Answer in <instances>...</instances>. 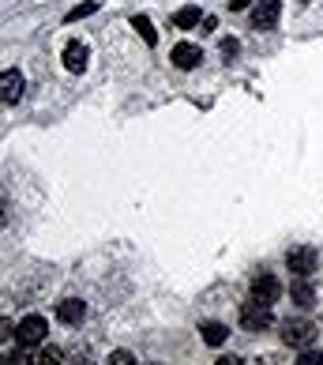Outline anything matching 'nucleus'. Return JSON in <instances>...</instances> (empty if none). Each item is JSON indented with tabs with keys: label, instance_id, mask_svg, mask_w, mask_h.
Returning a JSON list of instances; mask_svg holds the SVG:
<instances>
[{
	"label": "nucleus",
	"instance_id": "1",
	"mask_svg": "<svg viewBox=\"0 0 323 365\" xmlns=\"http://www.w3.org/2000/svg\"><path fill=\"white\" fill-rule=\"evenodd\" d=\"M316 264H319V256H316V249L312 245H293L290 252H286V267L297 279H308L316 272Z\"/></svg>",
	"mask_w": 323,
	"mask_h": 365
},
{
	"label": "nucleus",
	"instance_id": "2",
	"mask_svg": "<svg viewBox=\"0 0 323 365\" xmlns=\"http://www.w3.org/2000/svg\"><path fill=\"white\" fill-rule=\"evenodd\" d=\"M282 339H286V346H297V350H305L308 343L316 339V324H312V320H305V317H297V320H286V324H282Z\"/></svg>",
	"mask_w": 323,
	"mask_h": 365
},
{
	"label": "nucleus",
	"instance_id": "3",
	"mask_svg": "<svg viewBox=\"0 0 323 365\" xmlns=\"http://www.w3.org/2000/svg\"><path fill=\"white\" fill-rule=\"evenodd\" d=\"M271 324H275L271 305L248 302L245 309H240V328H245V331H263V328H271Z\"/></svg>",
	"mask_w": 323,
	"mask_h": 365
},
{
	"label": "nucleus",
	"instance_id": "4",
	"mask_svg": "<svg viewBox=\"0 0 323 365\" xmlns=\"http://www.w3.org/2000/svg\"><path fill=\"white\" fill-rule=\"evenodd\" d=\"M46 331H49V324L42 317H23L16 328V339H19V346H38L46 339Z\"/></svg>",
	"mask_w": 323,
	"mask_h": 365
},
{
	"label": "nucleus",
	"instance_id": "5",
	"mask_svg": "<svg viewBox=\"0 0 323 365\" xmlns=\"http://www.w3.org/2000/svg\"><path fill=\"white\" fill-rule=\"evenodd\" d=\"M23 91H26V79H23L19 68L0 72V102H4V106H16L23 98Z\"/></svg>",
	"mask_w": 323,
	"mask_h": 365
},
{
	"label": "nucleus",
	"instance_id": "6",
	"mask_svg": "<svg viewBox=\"0 0 323 365\" xmlns=\"http://www.w3.org/2000/svg\"><path fill=\"white\" fill-rule=\"evenodd\" d=\"M282 297V282L275 279V275H255L252 279V302H260V305H275Z\"/></svg>",
	"mask_w": 323,
	"mask_h": 365
},
{
	"label": "nucleus",
	"instance_id": "7",
	"mask_svg": "<svg viewBox=\"0 0 323 365\" xmlns=\"http://www.w3.org/2000/svg\"><path fill=\"white\" fill-rule=\"evenodd\" d=\"M282 19V0H260L252 11V26L255 31H275Z\"/></svg>",
	"mask_w": 323,
	"mask_h": 365
},
{
	"label": "nucleus",
	"instance_id": "8",
	"mask_svg": "<svg viewBox=\"0 0 323 365\" xmlns=\"http://www.w3.org/2000/svg\"><path fill=\"white\" fill-rule=\"evenodd\" d=\"M169 61L177 64L181 72H192V68H199V61H203V49L192 46V42H177L173 53H169Z\"/></svg>",
	"mask_w": 323,
	"mask_h": 365
},
{
	"label": "nucleus",
	"instance_id": "9",
	"mask_svg": "<svg viewBox=\"0 0 323 365\" xmlns=\"http://www.w3.org/2000/svg\"><path fill=\"white\" fill-rule=\"evenodd\" d=\"M87 61H90V49L83 42H68V46H64V68H68V72H87Z\"/></svg>",
	"mask_w": 323,
	"mask_h": 365
},
{
	"label": "nucleus",
	"instance_id": "10",
	"mask_svg": "<svg viewBox=\"0 0 323 365\" xmlns=\"http://www.w3.org/2000/svg\"><path fill=\"white\" fill-rule=\"evenodd\" d=\"M83 317H87V305L75 302V297H68V302L57 305V320H60V324H79Z\"/></svg>",
	"mask_w": 323,
	"mask_h": 365
},
{
	"label": "nucleus",
	"instance_id": "11",
	"mask_svg": "<svg viewBox=\"0 0 323 365\" xmlns=\"http://www.w3.org/2000/svg\"><path fill=\"white\" fill-rule=\"evenodd\" d=\"M203 343L207 346H222L226 339H230V328H226V324H218V320H211V324H203Z\"/></svg>",
	"mask_w": 323,
	"mask_h": 365
},
{
	"label": "nucleus",
	"instance_id": "12",
	"mask_svg": "<svg viewBox=\"0 0 323 365\" xmlns=\"http://www.w3.org/2000/svg\"><path fill=\"white\" fill-rule=\"evenodd\" d=\"M203 23V16H199V8H181V11H173V26L177 31H192V26Z\"/></svg>",
	"mask_w": 323,
	"mask_h": 365
},
{
	"label": "nucleus",
	"instance_id": "13",
	"mask_svg": "<svg viewBox=\"0 0 323 365\" xmlns=\"http://www.w3.org/2000/svg\"><path fill=\"white\" fill-rule=\"evenodd\" d=\"M290 297H293V302H297L301 309L316 305V294H312V287H308V279H297V282H293V287H290Z\"/></svg>",
	"mask_w": 323,
	"mask_h": 365
},
{
	"label": "nucleus",
	"instance_id": "14",
	"mask_svg": "<svg viewBox=\"0 0 323 365\" xmlns=\"http://www.w3.org/2000/svg\"><path fill=\"white\" fill-rule=\"evenodd\" d=\"M132 26L139 31V38H143L147 46H158V31H154V23L147 19V16H132Z\"/></svg>",
	"mask_w": 323,
	"mask_h": 365
},
{
	"label": "nucleus",
	"instance_id": "15",
	"mask_svg": "<svg viewBox=\"0 0 323 365\" xmlns=\"http://www.w3.org/2000/svg\"><path fill=\"white\" fill-rule=\"evenodd\" d=\"M98 11V0H87V4H79V8H72L68 16H64V23H79V19H87V16H94Z\"/></svg>",
	"mask_w": 323,
	"mask_h": 365
},
{
	"label": "nucleus",
	"instance_id": "16",
	"mask_svg": "<svg viewBox=\"0 0 323 365\" xmlns=\"http://www.w3.org/2000/svg\"><path fill=\"white\" fill-rule=\"evenodd\" d=\"M34 365H60V350L57 346H46L42 354L34 358Z\"/></svg>",
	"mask_w": 323,
	"mask_h": 365
},
{
	"label": "nucleus",
	"instance_id": "17",
	"mask_svg": "<svg viewBox=\"0 0 323 365\" xmlns=\"http://www.w3.org/2000/svg\"><path fill=\"white\" fill-rule=\"evenodd\" d=\"M4 365H34V358L26 354V346H19V350H11V354L4 358Z\"/></svg>",
	"mask_w": 323,
	"mask_h": 365
},
{
	"label": "nucleus",
	"instance_id": "18",
	"mask_svg": "<svg viewBox=\"0 0 323 365\" xmlns=\"http://www.w3.org/2000/svg\"><path fill=\"white\" fill-rule=\"evenodd\" d=\"M110 365H139V361H136V354H132V350H113Z\"/></svg>",
	"mask_w": 323,
	"mask_h": 365
},
{
	"label": "nucleus",
	"instance_id": "19",
	"mask_svg": "<svg viewBox=\"0 0 323 365\" xmlns=\"http://www.w3.org/2000/svg\"><path fill=\"white\" fill-rule=\"evenodd\" d=\"M297 365H323V350H301V358H297Z\"/></svg>",
	"mask_w": 323,
	"mask_h": 365
},
{
	"label": "nucleus",
	"instance_id": "20",
	"mask_svg": "<svg viewBox=\"0 0 323 365\" xmlns=\"http://www.w3.org/2000/svg\"><path fill=\"white\" fill-rule=\"evenodd\" d=\"M237 53H240V42H237V38H222V57H226V61H233Z\"/></svg>",
	"mask_w": 323,
	"mask_h": 365
},
{
	"label": "nucleus",
	"instance_id": "21",
	"mask_svg": "<svg viewBox=\"0 0 323 365\" xmlns=\"http://www.w3.org/2000/svg\"><path fill=\"white\" fill-rule=\"evenodd\" d=\"M11 335H16V324H11L8 317H0V343H8Z\"/></svg>",
	"mask_w": 323,
	"mask_h": 365
},
{
	"label": "nucleus",
	"instance_id": "22",
	"mask_svg": "<svg viewBox=\"0 0 323 365\" xmlns=\"http://www.w3.org/2000/svg\"><path fill=\"white\" fill-rule=\"evenodd\" d=\"M252 4V0H230V11H245Z\"/></svg>",
	"mask_w": 323,
	"mask_h": 365
},
{
	"label": "nucleus",
	"instance_id": "23",
	"mask_svg": "<svg viewBox=\"0 0 323 365\" xmlns=\"http://www.w3.org/2000/svg\"><path fill=\"white\" fill-rule=\"evenodd\" d=\"M214 365H245V361H240V358H218Z\"/></svg>",
	"mask_w": 323,
	"mask_h": 365
},
{
	"label": "nucleus",
	"instance_id": "24",
	"mask_svg": "<svg viewBox=\"0 0 323 365\" xmlns=\"http://www.w3.org/2000/svg\"><path fill=\"white\" fill-rule=\"evenodd\" d=\"M8 222V211H4V200H0V226Z\"/></svg>",
	"mask_w": 323,
	"mask_h": 365
},
{
	"label": "nucleus",
	"instance_id": "25",
	"mask_svg": "<svg viewBox=\"0 0 323 365\" xmlns=\"http://www.w3.org/2000/svg\"><path fill=\"white\" fill-rule=\"evenodd\" d=\"M79 365H90V361H79Z\"/></svg>",
	"mask_w": 323,
	"mask_h": 365
},
{
	"label": "nucleus",
	"instance_id": "26",
	"mask_svg": "<svg viewBox=\"0 0 323 365\" xmlns=\"http://www.w3.org/2000/svg\"><path fill=\"white\" fill-rule=\"evenodd\" d=\"M305 4H312V0H305Z\"/></svg>",
	"mask_w": 323,
	"mask_h": 365
}]
</instances>
